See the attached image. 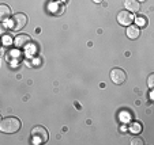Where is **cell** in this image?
I'll use <instances>...</instances> for the list:
<instances>
[{
  "instance_id": "obj_3",
  "label": "cell",
  "mask_w": 154,
  "mask_h": 145,
  "mask_svg": "<svg viewBox=\"0 0 154 145\" xmlns=\"http://www.w3.org/2000/svg\"><path fill=\"white\" fill-rule=\"evenodd\" d=\"M26 23H27V16L25 14H20L19 12V14H15L12 16L10 26H11V29L14 31H19V30H22L26 26Z\"/></svg>"
},
{
  "instance_id": "obj_13",
  "label": "cell",
  "mask_w": 154,
  "mask_h": 145,
  "mask_svg": "<svg viewBox=\"0 0 154 145\" xmlns=\"http://www.w3.org/2000/svg\"><path fill=\"white\" fill-rule=\"evenodd\" d=\"M132 144H143V140H140V138H135V140H132Z\"/></svg>"
},
{
  "instance_id": "obj_6",
  "label": "cell",
  "mask_w": 154,
  "mask_h": 145,
  "mask_svg": "<svg viewBox=\"0 0 154 145\" xmlns=\"http://www.w3.org/2000/svg\"><path fill=\"white\" fill-rule=\"evenodd\" d=\"M30 42H32V38H30V35H27V34H19V35H17L14 39V45H15V48H18V49L26 48Z\"/></svg>"
},
{
  "instance_id": "obj_9",
  "label": "cell",
  "mask_w": 154,
  "mask_h": 145,
  "mask_svg": "<svg viewBox=\"0 0 154 145\" xmlns=\"http://www.w3.org/2000/svg\"><path fill=\"white\" fill-rule=\"evenodd\" d=\"M127 37L130 38V39H137V38H139V35H140V31H139V29H138V26H128V29H127Z\"/></svg>"
},
{
  "instance_id": "obj_15",
  "label": "cell",
  "mask_w": 154,
  "mask_h": 145,
  "mask_svg": "<svg viewBox=\"0 0 154 145\" xmlns=\"http://www.w3.org/2000/svg\"><path fill=\"white\" fill-rule=\"evenodd\" d=\"M94 1H96V3H101L102 0H94Z\"/></svg>"
},
{
  "instance_id": "obj_8",
  "label": "cell",
  "mask_w": 154,
  "mask_h": 145,
  "mask_svg": "<svg viewBox=\"0 0 154 145\" xmlns=\"http://www.w3.org/2000/svg\"><path fill=\"white\" fill-rule=\"evenodd\" d=\"M125 8H127V11L130 12H138L140 10V4L138 0H125V3H124Z\"/></svg>"
},
{
  "instance_id": "obj_5",
  "label": "cell",
  "mask_w": 154,
  "mask_h": 145,
  "mask_svg": "<svg viewBox=\"0 0 154 145\" xmlns=\"http://www.w3.org/2000/svg\"><path fill=\"white\" fill-rule=\"evenodd\" d=\"M134 20V14L130 11H120L117 15V22H119L122 26H130Z\"/></svg>"
},
{
  "instance_id": "obj_12",
  "label": "cell",
  "mask_w": 154,
  "mask_h": 145,
  "mask_svg": "<svg viewBox=\"0 0 154 145\" xmlns=\"http://www.w3.org/2000/svg\"><path fill=\"white\" fill-rule=\"evenodd\" d=\"M153 81H154V75H150L147 79V84H149V88H150V90H153V87H154Z\"/></svg>"
},
{
  "instance_id": "obj_4",
  "label": "cell",
  "mask_w": 154,
  "mask_h": 145,
  "mask_svg": "<svg viewBox=\"0 0 154 145\" xmlns=\"http://www.w3.org/2000/svg\"><path fill=\"white\" fill-rule=\"evenodd\" d=\"M125 79H127V75L120 68H113L111 71V80L113 81L115 84H123L125 81Z\"/></svg>"
},
{
  "instance_id": "obj_1",
  "label": "cell",
  "mask_w": 154,
  "mask_h": 145,
  "mask_svg": "<svg viewBox=\"0 0 154 145\" xmlns=\"http://www.w3.org/2000/svg\"><path fill=\"white\" fill-rule=\"evenodd\" d=\"M20 129V121L15 117H8V118L0 119V132L3 133H15Z\"/></svg>"
},
{
  "instance_id": "obj_10",
  "label": "cell",
  "mask_w": 154,
  "mask_h": 145,
  "mask_svg": "<svg viewBox=\"0 0 154 145\" xmlns=\"http://www.w3.org/2000/svg\"><path fill=\"white\" fill-rule=\"evenodd\" d=\"M128 130L132 134H139L142 132V125H140L139 122H132L130 125V128H128Z\"/></svg>"
},
{
  "instance_id": "obj_16",
  "label": "cell",
  "mask_w": 154,
  "mask_h": 145,
  "mask_svg": "<svg viewBox=\"0 0 154 145\" xmlns=\"http://www.w3.org/2000/svg\"><path fill=\"white\" fill-rule=\"evenodd\" d=\"M138 1H146V0H138Z\"/></svg>"
},
{
  "instance_id": "obj_11",
  "label": "cell",
  "mask_w": 154,
  "mask_h": 145,
  "mask_svg": "<svg viewBox=\"0 0 154 145\" xmlns=\"http://www.w3.org/2000/svg\"><path fill=\"white\" fill-rule=\"evenodd\" d=\"M135 23L139 27H146L147 26V19L145 16H138V18H135Z\"/></svg>"
},
{
  "instance_id": "obj_17",
  "label": "cell",
  "mask_w": 154,
  "mask_h": 145,
  "mask_svg": "<svg viewBox=\"0 0 154 145\" xmlns=\"http://www.w3.org/2000/svg\"><path fill=\"white\" fill-rule=\"evenodd\" d=\"M0 119H2V117H0Z\"/></svg>"
},
{
  "instance_id": "obj_2",
  "label": "cell",
  "mask_w": 154,
  "mask_h": 145,
  "mask_svg": "<svg viewBox=\"0 0 154 145\" xmlns=\"http://www.w3.org/2000/svg\"><path fill=\"white\" fill-rule=\"evenodd\" d=\"M48 130L44 126H34L32 129V142L35 145L44 144L48 141Z\"/></svg>"
},
{
  "instance_id": "obj_14",
  "label": "cell",
  "mask_w": 154,
  "mask_h": 145,
  "mask_svg": "<svg viewBox=\"0 0 154 145\" xmlns=\"http://www.w3.org/2000/svg\"><path fill=\"white\" fill-rule=\"evenodd\" d=\"M6 26H4V25H2L0 23V34H3V33H6Z\"/></svg>"
},
{
  "instance_id": "obj_7",
  "label": "cell",
  "mask_w": 154,
  "mask_h": 145,
  "mask_svg": "<svg viewBox=\"0 0 154 145\" xmlns=\"http://www.w3.org/2000/svg\"><path fill=\"white\" fill-rule=\"evenodd\" d=\"M10 16H11V8L7 4H0V22L3 23L8 20Z\"/></svg>"
}]
</instances>
